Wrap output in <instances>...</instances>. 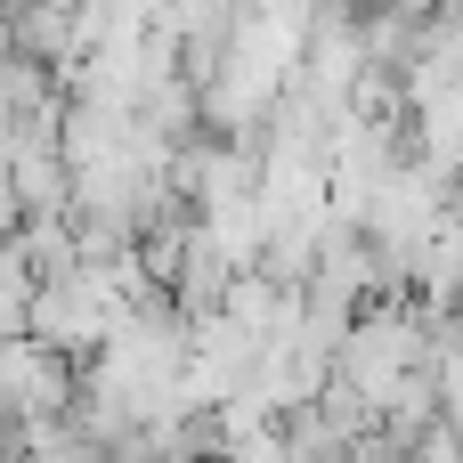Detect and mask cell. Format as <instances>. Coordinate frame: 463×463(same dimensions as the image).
<instances>
[{
    "label": "cell",
    "instance_id": "7a4b0ae2",
    "mask_svg": "<svg viewBox=\"0 0 463 463\" xmlns=\"http://www.w3.org/2000/svg\"><path fill=\"white\" fill-rule=\"evenodd\" d=\"M431 399H439V431H456V439H463V350L431 366Z\"/></svg>",
    "mask_w": 463,
    "mask_h": 463
},
{
    "label": "cell",
    "instance_id": "6da1fadb",
    "mask_svg": "<svg viewBox=\"0 0 463 463\" xmlns=\"http://www.w3.org/2000/svg\"><path fill=\"white\" fill-rule=\"evenodd\" d=\"M122 301L106 285V269H65V277H41L33 285V309H24V342L65 358V366H90L114 334Z\"/></svg>",
    "mask_w": 463,
    "mask_h": 463
}]
</instances>
